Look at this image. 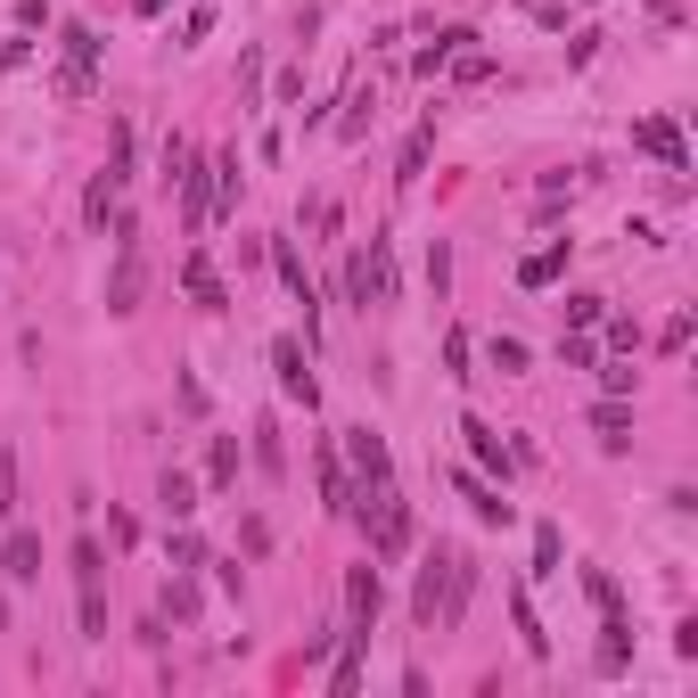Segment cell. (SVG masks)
Instances as JSON below:
<instances>
[{
  "instance_id": "7",
  "label": "cell",
  "mask_w": 698,
  "mask_h": 698,
  "mask_svg": "<svg viewBox=\"0 0 698 698\" xmlns=\"http://www.w3.org/2000/svg\"><path fill=\"white\" fill-rule=\"evenodd\" d=\"M633 148H649L665 173H690V148H682V124H674V115H649V124L633 132Z\"/></svg>"
},
{
  "instance_id": "1",
  "label": "cell",
  "mask_w": 698,
  "mask_h": 698,
  "mask_svg": "<svg viewBox=\"0 0 698 698\" xmlns=\"http://www.w3.org/2000/svg\"><path fill=\"white\" fill-rule=\"evenodd\" d=\"M346 304H353V313L395 304V255H386V239H370V247H353V255H346Z\"/></svg>"
},
{
  "instance_id": "34",
  "label": "cell",
  "mask_w": 698,
  "mask_h": 698,
  "mask_svg": "<svg viewBox=\"0 0 698 698\" xmlns=\"http://www.w3.org/2000/svg\"><path fill=\"white\" fill-rule=\"evenodd\" d=\"M568 321H575V329H591V321H608V296H568Z\"/></svg>"
},
{
  "instance_id": "24",
  "label": "cell",
  "mask_w": 698,
  "mask_h": 698,
  "mask_svg": "<svg viewBox=\"0 0 698 698\" xmlns=\"http://www.w3.org/2000/svg\"><path fill=\"white\" fill-rule=\"evenodd\" d=\"M108 575V551H99V534H74V584H99Z\"/></svg>"
},
{
  "instance_id": "3",
  "label": "cell",
  "mask_w": 698,
  "mask_h": 698,
  "mask_svg": "<svg viewBox=\"0 0 698 698\" xmlns=\"http://www.w3.org/2000/svg\"><path fill=\"white\" fill-rule=\"evenodd\" d=\"M378 608H386V591H378V568H346V633H362L370 641V625H378Z\"/></svg>"
},
{
  "instance_id": "29",
  "label": "cell",
  "mask_w": 698,
  "mask_h": 698,
  "mask_svg": "<svg viewBox=\"0 0 698 698\" xmlns=\"http://www.w3.org/2000/svg\"><path fill=\"white\" fill-rule=\"evenodd\" d=\"M321 501H329V510H346V501H353V485H346V469H337V452H321Z\"/></svg>"
},
{
  "instance_id": "2",
  "label": "cell",
  "mask_w": 698,
  "mask_h": 698,
  "mask_svg": "<svg viewBox=\"0 0 698 698\" xmlns=\"http://www.w3.org/2000/svg\"><path fill=\"white\" fill-rule=\"evenodd\" d=\"M444 591H452V543H436V551H427L420 584H411V625H427V633L444 625Z\"/></svg>"
},
{
  "instance_id": "10",
  "label": "cell",
  "mask_w": 698,
  "mask_h": 698,
  "mask_svg": "<svg viewBox=\"0 0 698 698\" xmlns=\"http://www.w3.org/2000/svg\"><path fill=\"white\" fill-rule=\"evenodd\" d=\"M460 436H469V460H477V469H494V477L510 485V444H501L494 427H485V420H460Z\"/></svg>"
},
{
  "instance_id": "32",
  "label": "cell",
  "mask_w": 698,
  "mask_h": 698,
  "mask_svg": "<svg viewBox=\"0 0 698 698\" xmlns=\"http://www.w3.org/2000/svg\"><path fill=\"white\" fill-rule=\"evenodd\" d=\"M559 362H568V370H591V362H600V346L575 329V337H559Z\"/></svg>"
},
{
  "instance_id": "19",
  "label": "cell",
  "mask_w": 698,
  "mask_h": 698,
  "mask_svg": "<svg viewBox=\"0 0 698 698\" xmlns=\"http://www.w3.org/2000/svg\"><path fill=\"white\" fill-rule=\"evenodd\" d=\"M157 616H173V625H189V616H198V584H189V568H173V584H165V600H157Z\"/></svg>"
},
{
  "instance_id": "31",
  "label": "cell",
  "mask_w": 698,
  "mask_h": 698,
  "mask_svg": "<svg viewBox=\"0 0 698 698\" xmlns=\"http://www.w3.org/2000/svg\"><path fill=\"white\" fill-rule=\"evenodd\" d=\"M362 132H370V91H353L346 115H337V140H362Z\"/></svg>"
},
{
  "instance_id": "23",
  "label": "cell",
  "mask_w": 698,
  "mask_h": 698,
  "mask_svg": "<svg viewBox=\"0 0 698 698\" xmlns=\"http://www.w3.org/2000/svg\"><path fill=\"white\" fill-rule=\"evenodd\" d=\"M255 469H263V477H272V485L288 477V452H279V427H272V420L255 427Z\"/></svg>"
},
{
  "instance_id": "13",
  "label": "cell",
  "mask_w": 698,
  "mask_h": 698,
  "mask_svg": "<svg viewBox=\"0 0 698 698\" xmlns=\"http://www.w3.org/2000/svg\"><path fill=\"white\" fill-rule=\"evenodd\" d=\"M74 616H83V641H108V575L74 584Z\"/></svg>"
},
{
  "instance_id": "12",
  "label": "cell",
  "mask_w": 698,
  "mask_h": 698,
  "mask_svg": "<svg viewBox=\"0 0 698 698\" xmlns=\"http://www.w3.org/2000/svg\"><path fill=\"white\" fill-rule=\"evenodd\" d=\"M469 591H477V559L452 551V591H444V625H436V633H452L460 616H469Z\"/></svg>"
},
{
  "instance_id": "28",
  "label": "cell",
  "mask_w": 698,
  "mask_h": 698,
  "mask_svg": "<svg viewBox=\"0 0 698 698\" xmlns=\"http://www.w3.org/2000/svg\"><path fill=\"white\" fill-rule=\"evenodd\" d=\"M58 41H66V66H99V34L91 25H66Z\"/></svg>"
},
{
  "instance_id": "35",
  "label": "cell",
  "mask_w": 698,
  "mask_h": 698,
  "mask_svg": "<svg viewBox=\"0 0 698 698\" xmlns=\"http://www.w3.org/2000/svg\"><path fill=\"white\" fill-rule=\"evenodd\" d=\"M444 362H452V378H469V329L444 337Z\"/></svg>"
},
{
  "instance_id": "8",
  "label": "cell",
  "mask_w": 698,
  "mask_h": 698,
  "mask_svg": "<svg viewBox=\"0 0 698 698\" xmlns=\"http://www.w3.org/2000/svg\"><path fill=\"white\" fill-rule=\"evenodd\" d=\"M182 288H189V304H198V313H230V288H222V279H214V263H205V247H198V255L182 263Z\"/></svg>"
},
{
  "instance_id": "9",
  "label": "cell",
  "mask_w": 698,
  "mask_h": 698,
  "mask_svg": "<svg viewBox=\"0 0 698 698\" xmlns=\"http://www.w3.org/2000/svg\"><path fill=\"white\" fill-rule=\"evenodd\" d=\"M346 452H353V469H362V485H386V477H395V460H386V436H378V427H346Z\"/></svg>"
},
{
  "instance_id": "22",
  "label": "cell",
  "mask_w": 698,
  "mask_h": 698,
  "mask_svg": "<svg viewBox=\"0 0 698 698\" xmlns=\"http://www.w3.org/2000/svg\"><path fill=\"white\" fill-rule=\"evenodd\" d=\"M115 205H124V189H115L108 173H99V182H91V198H83V222H91V230H108V214H115Z\"/></svg>"
},
{
  "instance_id": "18",
  "label": "cell",
  "mask_w": 698,
  "mask_h": 698,
  "mask_svg": "<svg viewBox=\"0 0 698 698\" xmlns=\"http://www.w3.org/2000/svg\"><path fill=\"white\" fill-rule=\"evenodd\" d=\"M591 427H600V444H625V427H633V395H608V403H591Z\"/></svg>"
},
{
  "instance_id": "33",
  "label": "cell",
  "mask_w": 698,
  "mask_h": 698,
  "mask_svg": "<svg viewBox=\"0 0 698 698\" xmlns=\"http://www.w3.org/2000/svg\"><path fill=\"white\" fill-rule=\"evenodd\" d=\"M534 568L559 575V526H534Z\"/></svg>"
},
{
  "instance_id": "26",
  "label": "cell",
  "mask_w": 698,
  "mask_h": 698,
  "mask_svg": "<svg viewBox=\"0 0 698 698\" xmlns=\"http://www.w3.org/2000/svg\"><path fill=\"white\" fill-rule=\"evenodd\" d=\"M584 591H591V608H600V616H616V608H625V591H616V575H608V568H584Z\"/></svg>"
},
{
  "instance_id": "17",
  "label": "cell",
  "mask_w": 698,
  "mask_h": 698,
  "mask_svg": "<svg viewBox=\"0 0 698 698\" xmlns=\"http://www.w3.org/2000/svg\"><path fill=\"white\" fill-rule=\"evenodd\" d=\"M205 485H214V494L239 485V436H214V452H205Z\"/></svg>"
},
{
  "instance_id": "5",
  "label": "cell",
  "mask_w": 698,
  "mask_h": 698,
  "mask_svg": "<svg viewBox=\"0 0 698 698\" xmlns=\"http://www.w3.org/2000/svg\"><path fill=\"white\" fill-rule=\"evenodd\" d=\"M272 370H279V395H288V403H304V411L321 403V386H313V370H304V346H296V337H272Z\"/></svg>"
},
{
  "instance_id": "15",
  "label": "cell",
  "mask_w": 698,
  "mask_h": 698,
  "mask_svg": "<svg viewBox=\"0 0 698 698\" xmlns=\"http://www.w3.org/2000/svg\"><path fill=\"white\" fill-rule=\"evenodd\" d=\"M510 625H518V641H526V658H551V633H543V616H534L526 591H510Z\"/></svg>"
},
{
  "instance_id": "30",
  "label": "cell",
  "mask_w": 698,
  "mask_h": 698,
  "mask_svg": "<svg viewBox=\"0 0 698 698\" xmlns=\"http://www.w3.org/2000/svg\"><path fill=\"white\" fill-rule=\"evenodd\" d=\"M485 353H494V370H501V378H518V370L534 362V353H526V337H494Z\"/></svg>"
},
{
  "instance_id": "25",
  "label": "cell",
  "mask_w": 698,
  "mask_h": 698,
  "mask_svg": "<svg viewBox=\"0 0 698 698\" xmlns=\"http://www.w3.org/2000/svg\"><path fill=\"white\" fill-rule=\"evenodd\" d=\"M17 518V444L0 436V526Z\"/></svg>"
},
{
  "instance_id": "20",
  "label": "cell",
  "mask_w": 698,
  "mask_h": 698,
  "mask_svg": "<svg viewBox=\"0 0 698 698\" xmlns=\"http://www.w3.org/2000/svg\"><path fill=\"white\" fill-rule=\"evenodd\" d=\"M427 140H436V124H420V132L403 140V165H395V189H411V182L427 173Z\"/></svg>"
},
{
  "instance_id": "11",
  "label": "cell",
  "mask_w": 698,
  "mask_h": 698,
  "mask_svg": "<svg viewBox=\"0 0 698 698\" xmlns=\"http://www.w3.org/2000/svg\"><path fill=\"white\" fill-rule=\"evenodd\" d=\"M157 510H165V526L173 518H198V477H189V469H165V477H157Z\"/></svg>"
},
{
  "instance_id": "4",
  "label": "cell",
  "mask_w": 698,
  "mask_h": 698,
  "mask_svg": "<svg viewBox=\"0 0 698 698\" xmlns=\"http://www.w3.org/2000/svg\"><path fill=\"white\" fill-rule=\"evenodd\" d=\"M140 296H148V263H140V247H115V272H108V313L124 321V313H140Z\"/></svg>"
},
{
  "instance_id": "21",
  "label": "cell",
  "mask_w": 698,
  "mask_h": 698,
  "mask_svg": "<svg viewBox=\"0 0 698 698\" xmlns=\"http://www.w3.org/2000/svg\"><path fill=\"white\" fill-rule=\"evenodd\" d=\"M165 559H173V568H205V543L189 534V518H173V534H165Z\"/></svg>"
},
{
  "instance_id": "16",
  "label": "cell",
  "mask_w": 698,
  "mask_h": 698,
  "mask_svg": "<svg viewBox=\"0 0 698 698\" xmlns=\"http://www.w3.org/2000/svg\"><path fill=\"white\" fill-rule=\"evenodd\" d=\"M559 272H568V239H551L543 255H526V263H518V288H551Z\"/></svg>"
},
{
  "instance_id": "36",
  "label": "cell",
  "mask_w": 698,
  "mask_h": 698,
  "mask_svg": "<svg viewBox=\"0 0 698 698\" xmlns=\"http://www.w3.org/2000/svg\"><path fill=\"white\" fill-rule=\"evenodd\" d=\"M633 378H641L633 362H608V370H600V386H608V395H633Z\"/></svg>"
},
{
  "instance_id": "14",
  "label": "cell",
  "mask_w": 698,
  "mask_h": 698,
  "mask_svg": "<svg viewBox=\"0 0 698 698\" xmlns=\"http://www.w3.org/2000/svg\"><path fill=\"white\" fill-rule=\"evenodd\" d=\"M460 494H469V510H477L485 518V526H510V501H501V485H485V477H469V469H460Z\"/></svg>"
},
{
  "instance_id": "6",
  "label": "cell",
  "mask_w": 698,
  "mask_h": 698,
  "mask_svg": "<svg viewBox=\"0 0 698 698\" xmlns=\"http://www.w3.org/2000/svg\"><path fill=\"white\" fill-rule=\"evenodd\" d=\"M0 575H9V584H41V534L34 526L0 534Z\"/></svg>"
},
{
  "instance_id": "27",
  "label": "cell",
  "mask_w": 698,
  "mask_h": 698,
  "mask_svg": "<svg viewBox=\"0 0 698 698\" xmlns=\"http://www.w3.org/2000/svg\"><path fill=\"white\" fill-rule=\"evenodd\" d=\"M50 91H58V99H91V91H99V74H91V66H58V74H50Z\"/></svg>"
}]
</instances>
